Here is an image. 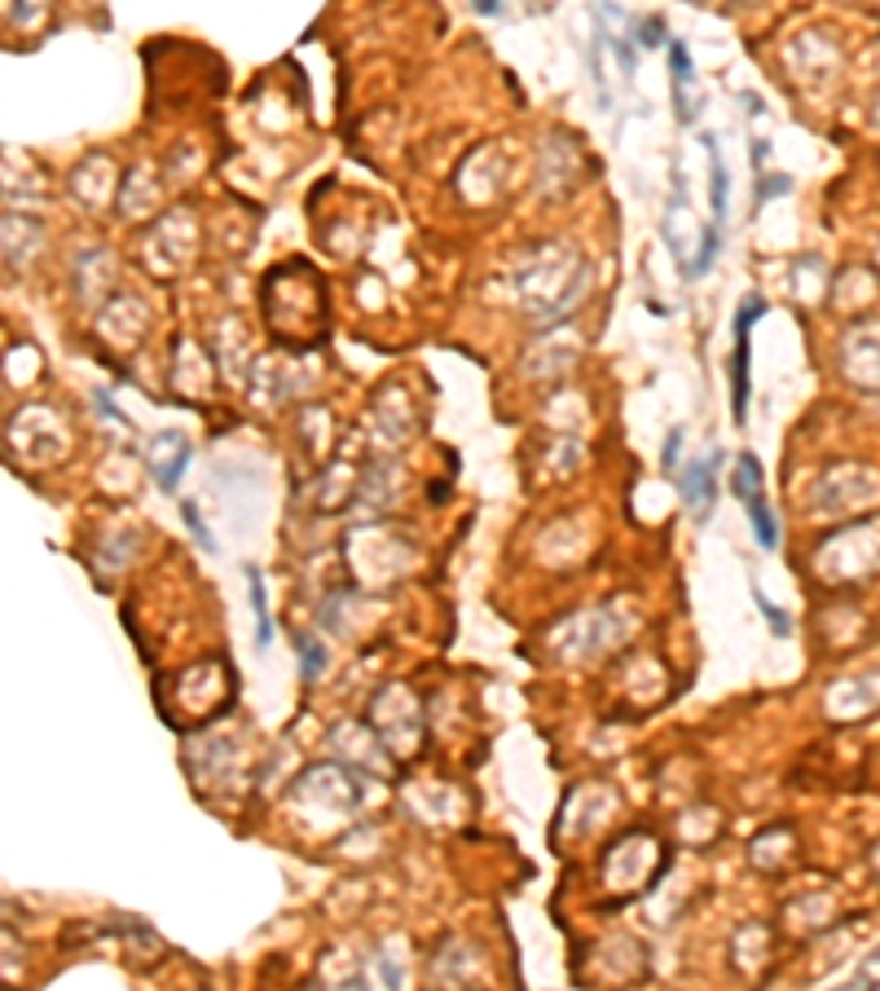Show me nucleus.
I'll list each match as a JSON object with an SVG mask.
<instances>
[{
    "label": "nucleus",
    "instance_id": "f257e3e1",
    "mask_svg": "<svg viewBox=\"0 0 880 991\" xmlns=\"http://www.w3.org/2000/svg\"><path fill=\"white\" fill-rule=\"evenodd\" d=\"M762 313H766L762 295H749L740 304V313H736V358H731V388H736L731 406H736V419H744V406H749V326Z\"/></svg>",
    "mask_w": 880,
    "mask_h": 991
},
{
    "label": "nucleus",
    "instance_id": "f03ea898",
    "mask_svg": "<svg viewBox=\"0 0 880 991\" xmlns=\"http://www.w3.org/2000/svg\"><path fill=\"white\" fill-rule=\"evenodd\" d=\"M718 463H723V454L704 458V463H687V471H682V499H687V508H691V516H695V521H700L704 512H709L714 493H718V485H714Z\"/></svg>",
    "mask_w": 880,
    "mask_h": 991
},
{
    "label": "nucleus",
    "instance_id": "7ed1b4c3",
    "mask_svg": "<svg viewBox=\"0 0 880 991\" xmlns=\"http://www.w3.org/2000/svg\"><path fill=\"white\" fill-rule=\"evenodd\" d=\"M669 71H673V102H678V119L691 124L695 110L687 106V84H691V58L682 49V40H669Z\"/></svg>",
    "mask_w": 880,
    "mask_h": 991
},
{
    "label": "nucleus",
    "instance_id": "20e7f679",
    "mask_svg": "<svg viewBox=\"0 0 880 991\" xmlns=\"http://www.w3.org/2000/svg\"><path fill=\"white\" fill-rule=\"evenodd\" d=\"M704 150H709V173H714V186H709V199H714V225H723L727 217V199H731V177L723 168V159H718V141L704 132Z\"/></svg>",
    "mask_w": 880,
    "mask_h": 991
},
{
    "label": "nucleus",
    "instance_id": "39448f33",
    "mask_svg": "<svg viewBox=\"0 0 880 991\" xmlns=\"http://www.w3.org/2000/svg\"><path fill=\"white\" fill-rule=\"evenodd\" d=\"M247 591H251V613H256V643L269 648V643H273V617H269V599H265L260 569H247Z\"/></svg>",
    "mask_w": 880,
    "mask_h": 991
},
{
    "label": "nucleus",
    "instance_id": "423d86ee",
    "mask_svg": "<svg viewBox=\"0 0 880 991\" xmlns=\"http://www.w3.org/2000/svg\"><path fill=\"white\" fill-rule=\"evenodd\" d=\"M731 493H736L740 503H749L753 493H762V463H758V454H740L736 476H731Z\"/></svg>",
    "mask_w": 880,
    "mask_h": 991
},
{
    "label": "nucleus",
    "instance_id": "0eeeda50",
    "mask_svg": "<svg viewBox=\"0 0 880 991\" xmlns=\"http://www.w3.org/2000/svg\"><path fill=\"white\" fill-rule=\"evenodd\" d=\"M744 512H749V521H753L758 543H762L766 551H775V547H779V529H775V516H771V508H766L762 493H753V499L744 503Z\"/></svg>",
    "mask_w": 880,
    "mask_h": 991
},
{
    "label": "nucleus",
    "instance_id": "6e6552de",
    "mask_svg": "<svg viewBox=\"0 0 880 991\" xmlns=\"http://www.w3.org/2000/svg\"><path fill=\"white\" fill-rule=\"evenodd\" d=\"M295 652H300V661H304V679H317V675H321V666H326L321 643H317L313 634H300V639H295Z\"/></svg>",
    "mask_w": 880,
    "mask_h": 991
},
{
    "label": "nucleus",
    "instance_id": "1a4fd4ad",
    "mask_svg": "<svg viewBox=\"0 0 880 991\" xmlns=\"http://www.w3.org/2000/svg\"><path fill=\"white\" fill-rule=\"evenodd\" d=\"M181 516H186V525H190V534H195V543L203 547V551H216V543H212V534H208V525H203V516H199V508L195 503H181Z\"/></svg>",
    "mask_w": 880,
    "mask_h": 991
},
{
    "label": "nucleus",
    "instance_id": "9d476101",
    "mask_svg": "<svg viewBox=\"0 0 880 991\" xmlns=\"http://www.w3.org/2000/svg\"><path fill=\"white\" fill-rule=\"evenodd\" d=\"M758 608L766 613V621H771V630H775V634H788V630H793V621H788V617H784V613H779V608H775L762 591H758Z\"/></svg>",
    "mask_w": 880,
    "mask_h": 991
},
{
    "label": "nucleus",
    "instance_id": "9b49d317",
    "mask_svg": "<svg viewBox=\"0 0 880 991\" xmlns=\"http://www.w3.org/2000/svg\"><path fill=\"white\" fill-rule=\"evenodd\" d=\"M788 190H793V182H788V177H766V182L758 186V195H753V199H758V203H766V199H779V195H788Z\"/></svg>",
    "mask_w": 880,
    "mask_h": 991
},
{
    "label": "nucleus",
    "instance_id": "f8f14e48",
    "mask_svg": "<svg viewBox=\"0 0 880 991\" xmlns=\"http://www.w3.org/2000/svg\"><path fill=\"white\" fill-rule=\"evenodd\" d=\"M638 36H643L647 49H656V45H665V23H660V19H647V23L638 27Z\"/></svg>",
    "mask_w": 880,
    "mask_h": 991
},
{
    "label": "nucleus",
    "instance_id": "ddd939ff",
    "mask_svg": "<svg viewBox=\"0 0 880 991\" xmlns=\"http://www.w3.org/2000/svg\"><path fill=\"white\" fill-rule=\"evenodd\" d=\"M612 49H617V58H621V67L625 71H634V49L625 45V40H612Z\"/></svg>",
    "mask_w": 880,
    "mask_h": 991
},
{
    "label": "nucleus",
    "instance_id": "4468645a",
    "mask_svg": "<svg viewBox=\"0 0 880 991\" xmlns=\"http://www.w3.org/2000/svg\"><path fill=\"white\" fill-rule=\"evenodd\" d=\"M678 441H682V432H669V441H665V467H673V458H678Z\"/></svg>",
    "mask_w": 880,
    "mask_h": 991
},
{
    "label": "nucleus",
    "instance_id": "2eb2a0df",
    "mask_svg": "<svg viewBox=\"0 0 880 991\" xmlns=\"http://www.w3.org/2000/svg\"><path fill=\"white\" fill-rule=\"evenodd\" d=\"M476 14H484V19H493V14H502V5H493V0H480V5H476Z\"/></svg>",
    "mask_w": 880,
    "mask_h": 991
},
{
    "label": "nucleus",
    "instance_id": "dca6fc26",
    "mask_svg": "<svg viewBox=\"0 0 880 991\" xmlns=\"http://www.w3.org/2000/svg\"><path fill=\"white\" fill-rule=\"evenodd\" d=\"M766 154H771V150H766V141H758V145H753V168H762Z\"/></svg>",
    "mask_w": 880,
    "mask_h": 991
}]
</instances>
